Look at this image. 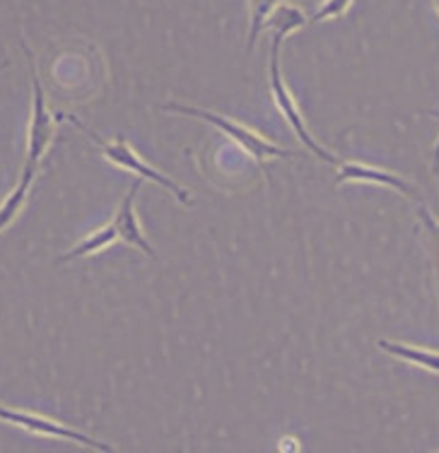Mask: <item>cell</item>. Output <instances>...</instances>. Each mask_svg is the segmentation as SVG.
<instances>
[{
	"mask_svg": "<svg viewBox=\"0 0 439 453\" xmlns=\"http://www.w3.org/2000/svg\"><path fill=\"white\" fill-rule=\"evenodd\" d=\"M435 5H437V10H439V0H435Z\"/></svg>",
	"mask_w": 439,
	"mask_h": 453,
	"instance_id": "e0dca14e",
	"label": "cell"
},
{
	"mask_svg": "<svg viewBox=\"0 0 439 453\" xmlns=\"http://www.w3.org/2000/svg\"><path fill=\"white\" fill-rule=\"evenodd\" d=\"M275 5H281V0H251V25H249V44L246 49L251 51L258 35L264 32V25Z\"/></svg>",
	"mask_w": 439,
	"mask_h": 453,
	"instance_id": "7c38bea8",
	"label": "cell"
},
{
	"mask_svg": "<svg viewBox=\"0 0 439 453\" xmlns=\"http://www.w3.org/2000/svg\"><path fill=\"white\" fill-rule=\"evenodd\" d=\"M8 65H10L8 61H3V63H0V70H5V68H8Z\"/></svg>",
	"mask_w": 439,
	"mask_h": 453,
	"instance_id": "2e32d148",
	"label": "cell"
},
{
	"mask_svg": "<svg viewBox=\"0 0 439 453\" xmlns=\"http://www.w3.org/2000/svg\"><path fill=\"white\" fill-rule=\"evenodd\" d=\"M162 111H174V113H184V116H196V119H203V121H208L211 126H215L222 135H227L232 142H237L239 148L244 150L249 157L254 159L258 169L264 172L266 181L271 183V174H268V166L266 162L271 157H282V159H292L297 157L295 152L290 150H282L278 148L275 142L271 140H266L264 135H258L251 128H246L242 123L232 121L227 116H220L215 111H208V109H198V106H184V104H162Z\"/></svg>",
	"mask_w": 439,
	"mask_h": 453,
	"instance_id": "6da1fadb",
	"label": "cell"
},
{
	"mask_svg": "<svg viewBox=\"0 0 439 453\" xmlns=\"http://www.w3.org/2000/svg\"><path fill=\"white\" fill-rule=\"evenodd\" d=\"M338 176H335V186H341L345 181H365V183H379V186H389L394 191L404 193L408 198H415V188L408 181H404L401 176L384 172V169H374L367 165H355V162H343L338 165Z\"/></svg>",
	"mask_w": 439,
	"mask_h": 453,
	"instance_id": "52a82bcc",
	"label": "cell"
},
{
	"mask_svg": "<svg viewBox=\"0 0 439 453\" xmlns=\"http://www.w3.org/2000/svg\"><path fill=\"white\" fill-rule=\"evenodd\" d=\"M379 348L394 355L398 359H405V362H413V365L422 366V369H430V372H439V355L437 352H430V349L413 348V345H401V342H391V340H379Z\"/></svg>",
	"mask_w": 439,
	"mask_h": 453,
	"instance_id": "9c48e42d",
	"label": "cell"
},
{
	"mask_svg": "<svg viewBox=\"0 0 439 453\" xmlns=\"http://www.w3.org/2000/svg\"><path fill=\"white\" fill-rule=\"evenodd\" d=\"M119 239V232H116L114 222L112 225L102 226L97 232H92L88 239H82L75 249L65 253L58 258V263H68V261H75V258H82V256H89V253H97V251H104L106 246H112Z\"/></svg>",
	"mask_w": 439,
	"mask_h": 453,
	"instance_id": "30bf717a",
	"label": "cell"
},
{
	"mask_svg": "<svg viewBox=\"0 0 439 453\" xmlns=\"http://www.w3.org/2000/svg\"><path fill=\"white\" fill-rule=\"evenodd\" d=\"M65 119L71 123H75L80 131L85 133V135H89V140L92 142H97L99 148H102V152H104V157L109 159V162H114L116 166H121V169H126V172H133V174H138L141 179H148V181H155L159 183L165 191H169L172 196H174L176 201L184 203V205H189L191 203V196H189V191L186 188H181L179 183L172 181V179H167L165 174H159L158 169H152L150 165H145L141 159V155L135 152V150L126 142V140H114V142H106V140H102L95 131H89L88 126L82 121H78L73 113H65Z\"/></svg>",
	"mask_w": 439,
	"mask_h": 453,
	"instance_id": "7a4b0ae2",
	"label": "cell"
},
{
	"mask_svg": "<svg viewBox=\"0 0 439 453\" xmlns=\"http://www.w3.org/2000/svg\"><path fill=\"white\" fill-rule=\"evenodd\" d=\"M422 219H425V226H427V239H430V249H432V261H435V268H437V278H439V225L432 222L430 215L422 210Z\"/></svg>",
	"mask_w": 439,
	"mask_h": 453,
	"instance_id": "5bb4252c",
	"label": "cell"
},
{
	"mask_svg": "<svg viewBox=\"0 0 439 453\" xmlns=\"http://www.w3.org/2000/svg\"><path fill=\"white\" fill-rule=\"evenodd\" d=\"M32 183H35L32 176H19L15 191L10 193L8 198L3 201V205H0V232H3V229L15 219V215H18L19 210H22V205H25L27 201V193L32 188Z\"/></svg>",
	"mask_w": 439,
	"mask_h": 453,
	"instance_id": "8fae6325",
	"label": "cell"
},
{
	"mask_svg": "<svg viewBox=\"0 0 439 453\" xmlns=\"http://www.w3.org/2000/svg\"><path fill=\"white\" fill-rule=\"evenodd\" d=\"M307 22V15H304L302 10L295 8V5H288V3H281V5L273 8V12L268 15V19H266L264 29H271L273 39H275V42H282L285 36L302 29Z\"/></svg>",
	"mask_w": 439,
	"mask_h": 453,
	"instance_id": "ba28073f",
	"label": "cell"
},
{
	"mask_svg": "<svg viewBox=\"0 0 439 453\" xmlns=\"http://www.w3.org/2000/svg\"><path fill=\"white\" fill-rule=\"evenodd\" d=\"M27 58H29V73H32V89H35V104H32V123H29V140H27V159L25 166H22V176H32L35 179L36 172H39V165L44 159L46 150L51 145L53 140V113L49 111L46 106L44 88H42V80H39V73H36L35 56L27 49V44H22Z\"/></svg>",
	"mask_w": 439,
	"mask_h": 453,
	"instance_id": "3957f363",
	"label": "cell"
},
{
	"mask_svg": "<svg viewBox=\"0 0 439 453\" xmlns=\"http://www.w3.org/2000/svg\"><path fill=\"white\" fill-rule=\"evenodd\" d=\"M142 181H145V179L133 181L128 193L123 196L121 205H119V210H116V215H114V226H116V232H119V239H123L126 244L141 249V251L145 253V256H150V258H158V253H155L152 244L145 239L141 225H138V218H135V196H138V191H141Z\"/></svg>",
	"mask_w": 439,
	"mask_h": 453,
	"instance_id": "8992f818",
	"label": "cell"
},
{
	"mask_svg": "<svg viewBox=\"0 0 439 453\" xmlns=\"http://www.w3.org/2000/svg\"><path fill=\"white\" fill-rule=\"evenodd\" d=\"M0 419H5L10 425H18V427L27 429V432H35V434L42 436H56V439H65V441H73V444L88 446V449H95V451H114L109 444H102L92 436L82 434V432H75V429L65 427L61 422H53V419H46L42 415H32V412H19V410H8L0 405Z\"/></svg>",
	"mask_w": 439,
	"mask_h": 453,
	"instance_id": "5b68a950",
	"label": "cell"
},
{
	"mask_svg": "<svg viewBox=\"0 0 439 453\" xmlns=\"http://www.w3.org/2000/svg\"><path fill=\"white\" fill-rule=\"evenodd\" d=\"M435 174L439 176V140H437V148H435Z\"/></svg>",
	"mask_w": 439,
	"mask_h": 453,
	"instance_id": "9a60e30c",
	"label": "cell"
},
{
	"mask_svg": "<svg viewBox=\"0 0 439 453\" xmlns=\"http://www.w3.org/2000/svg\"><path fill=\"white\" fill-rule=\"evenodd\" d=\"M350 3L352 0H324L321 8L312 15L309 22H324V19L341 18V15H345V10L350 8Z\"/></svg>",
	"mask_w": 439,
	"mask_h": 453,
	"instance_id": "4fadbf2b",
	"label": "cell"
},
{
	"mask_svg": "<svg viewBox=\"0 0 439 453\" xmlns=\"http://www.w3.org/2000/svg\"><path fill=\"white\" fill-rule=\"evenodd\" d=\"M281 44L282 42H275L273 39V46H271V92H273V102L275 106L281 109L282 116L288 119V123L292 126V131L297 133L299 142L309 150V152H314L319 159H324L328 165H341L335 155H331L328 150H324L321 145L317 142V138H312V133H309L307 123L302 119V113L297 109V102H295V96L292 92L288 89L285 85V80H282V73H281Z\"/></svg>",
	"mask_w": 439,
	"mask_h": 453,
	"instance_id": "277c9868",
	"label": "cell"
}]
</instances>
